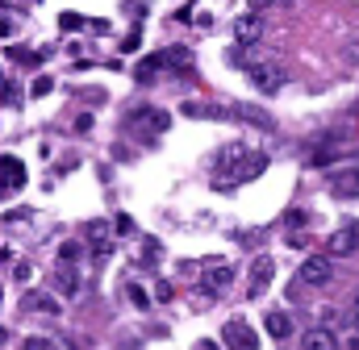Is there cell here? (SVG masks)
Instances as JSON below:
<instances>
[{"label": "cell", "mask_w": 359, "mask_h": 350, "mask_svg": "<svg viewBox=\"0 0 359 350\" xmlns=\"http://www.w3.org/2000/svg\"><path fill=\"white\" fill-rule=\"evenodd\" d=\"M130 125H134L142 138H163V134H168V125H172V113H168V108H151V104H147V108H138V113L130 117Z\"/></svg>", "instance_id": "6da1fadb"}, {"label": "cell", "mask_w": 359, "mask_h": 350, "mask_svg": "<svg viewBox=\"0 0 359 350\" xmlns=\"http://www.w3.org/2000/svg\"><path fill=\"white\" fill-rule=\"evenodd\" d=\"M330 279H334L330 255H309V259L301 262V284H309V288H322V284H330Z\"/></svg>", "instance_id": "7a4b0ae2"}, {"label": "cell", "mask_w": 359, "mask_h": 350, "mask_svg": "<svg viewBox=\"0 0 359 350\" xmlns=\"http://www.w3.org/2000/svg\"><path fill=\"white\" fill-rule=\"evenodd\" d=\"M222 338H226V346L230 350H259V338H255V330L247 326V321H226V330H222Z\"/></svg>", "instance_id": "3957f363"}, {"label": "cell", "mask_w": 359, "mask_h": 350, "mask_svg": "<svg viewBox=\"0 0 359 350\" xmlns=\"http://www.w3.org/2000/svg\"><path fill=\"white\" fill-rule=\"evenodd\" d=\"M234 38H238L243 46H255V42L264 38V13H255V8L243 13V17L234 21Z\"/></svg>", "instance_id": "277c9868"}, {"label": "cell", "mask_w": 359, "mask_h": 350, "mask_svg": "<svg viewBox=\"0 0 359 350\" xmlns=\"http://www.w3.org/2000/svg\"><path fill=\"white\" fill-rule=\"evenodd\" d=\"M264 172H268V155H243V159L230 167V179H234V183H251V179H259Z\"/></svg>", "instance_id": "5b68a950"}, {"label": "cell", "mask_w": 359, "mask_h": 350, "mask_svg": "<svg viewBox=\"0 0 359 350\" xmlns=\"http://www.w3.org/2000/svg\"><path fill=\"white\" fill-rule=\"evenodd\" d=\"M251 84L259 88L264 96H271V92L284 88V71H280L276 63H255V67H251Z\"/></svg>", "instance_id": "8992f818"}, {"label": "cell", "mask_w": 359, "mask_h": 350, "mask_svg": "<svg viewBox=\"0 0 359 350\" xmlns=\"http://www.w3.org/2000/svg\"><path fill=\"white\" fill-rule=\"evenodd\" d=\"M230 284H234V267H226V262H217V267H209V271L201 275V288H205L209 296L230 292Z\"/></svg>", "instance_id": "52a82bcc"}, {"label": "cell", "mask_w": 359, "mask_h": 350, "mask_svg": "<svg viewBox=\"0 0 359 350\" xmlns=\"http://www.w3.org/2000/svg\"><path fill=\"white\" fill-rule=\"evenodd\" d=\"M271 275H276V262H271L268 255H259V259L251 262V284H247V292H251V296H264L271 288Z\"/></svg>", "instance_id": "ba28073f"}, {"label": "cell", "mask_w": 359, "mask_h": 350, "mask_svg": "<svg viewBox=\"0 0 359 350\" xmlns=\"http://www.w3.org/2000/svg\"><path fill=\"white\" fill-rule=\"evenodd\" d=\"M21 183H25V163L13 159V155H4L0 159V196L13 192V188H21Z\"/></svg>", "instance_id": "9c48e42d"}, {"label": "cell", "mask_w": 359, "mask_h": 350, "mask_svg": "<svg viewBox=\"0 0 359 350\" xmlns=\"http://www.w3.org/2000/svg\"><path fill=\"white\" fill-rule=\"evenodd\" d=\"M184 117H192V121H230V117H234V108H217V104L188 100V104H184Z\"/></svg>", "instance_id": "30bf717a"}, {"label": "cell", "mask_w": 359, "mask_h": 350, "mask_svg": "<svg viewBox=\"0 0 359 350\" xmlns=\"http://www.w3.org/2000/svg\"><path fill=\"white\" fill-rule=\"evenodd\" d=\"M330 196H339V200H355L359 196V172L330 175Z\"/></svg>", "instance_id": "8fae6325"}, {"label": "cell", "mask_w": 359, "mask_h": 350, "mask_svg": "<svg viewBox=\"0 0 359 350\" xmlns=\"http://www.w3.org/2000/svg\"><path fill=\"white\" fill-rule=\"evenodd\" d=\"M355 251H359L355 225H343V230H334V234H330V255H355Z\"/></svg>", "instance_id": "7c38bea8"}, {"label": "cell", "mask_w": 359, "mask_h": 350, "mask_svg": "<svg viewBox=\"0 0 359 350\" xmlns=\"http://www.w3.org/2000/svg\"><path fill=\"white\" fill-rule=\"evenodd\" d=\"M88 238H92V259H109L113 255V242H109V225L104 221H92Z\"/></svg>", "instance_id": "4fadbf2b"}, {"label": "cell", "mask_w": 359, "mask_h": 350, "mask_svg": "<svg viewBox=\"0 0 359 350\" xmlns=\"http://www.w3.org/2000/svg\"><path fill=\"white\" fill-rule=\"evenodd\" d=\"M301 350H339V338H334V330L318 326V330H309V334H305V346H301Z\"/></svg>", "instance_id": "5bb4252c"}, {"label": "cell", "mask_w": 359, "mask_h": 350, "mask_svg": "<svg viewBox=\"0 0 359 350\" xmlns=\"http://www.w3.org/2000/svg\"><path fill=\"white\" fill-rule=\"evenodd\" d=\"M55 288H59L63 296H76V292H80V271H76L72 262H59V275H55Z\"/></svg>", "instance_id": "9a60e30c"}, {"label": "cell", "mask_w": 359, "mask_h": 350, "mask_svg": "<svg viewBox=\"0 0 359 350\" xmlns=\"http://www.w3.org/2000/svg\"><path fill=\"white\" fill-rule=\"evenodd\" d=\"M21 309L25 313H59V304H55V296H46V292H25V300H21Z\"/></svg>", "instance_id": "2e32d148"}, {"label": "cell", "mask_w": 359, "mask_h": 350, "mask_svg": "<svg viewBox=\"0 0 359 350\" xmlns=\"http://www.w3.org/2000/svg\"><path fill=\"white\" fill-rule=\"evenodd\" d=\"M264 330H268L271 338H288V334H292V317L280 313V309H271L268 317H264Z\"/></svg>", "instance_id": "e0dca14e"}, {"label": "cell", "mask_w": 359, "mask_h": 350, "mask_svg": "<svg viewBox=\"0 0 359 350\" xmlns=\"http://www.w3.org/2000/svg\"><path fill=\"white\" fill-rule=\"evenodd\" d=\"M163 67H172V55H151V59H142L138 63V71H134V80H155V71H163Z\"/></svg>", "instance_id": "ac0fdd59"}, {"label": "cell", "mask_w": 359, "mask_h": 350, "mask_svg": "<svg viewBox=\"0 0 359 350\" xmlns=\"http://www.w3.org/2000/svg\"><path fill=\"white\" fill-rule=\"evenodd\" d=\"M234 117H238V121H251V125H264V130L271 125L268 113H259V108H251V104H234Z\"/></svg>", "instance_id": "d6986e66"}, {"label": "cell", "mask_w": 359, "mask_h": 350, "mask_svg": "<svg viewBox=\"0 0 359 350\" xmlns=\"http://www.w3.org/2000/svg\"><path fill=\"white\" fill-rule=\"evenodd\" d=\"M17 100H21V92L8 84V76L0 71V104H17Z\"/></svg>", "instance_id": "ffe728a7"}, {"label": "cell", "mask_w": 359, "mask_h": 350, "mask_svg": "<svg viewBox=\"0 0 359 350\" xmlns=\"http://www.w3.org/2000/svg\"><path fill=\"white\" fill-rule=\"evenodd\" d=\"M84 25H88V21H84L80 13H63V17H59V29H84Z\"/></svg>", "instance_id": "44dd1931"}, {"label": "cell", "mask_w": 359, "mask_h": 350, "mask_svg": "<svg viewBox=\"0 0 359 350\" xmlns=\"http://www.w3.org/2000/svg\"><path fill=\"white\" fill-rule=\"evenodd\" d=\"M50 88H55V80H50V76H38V80H34V88H29V96H46Z\"/></svg>", "instance_id": "7402d4cb"}, {"label": "cell", "mask_w": 359, "mask_h": 350, "mask_svg": "<svg viewBox=\"0 0 359 350\" xmlns=\"http://www.w3.org/2000/svg\"><path fill=\"white\" fill-rule=\"evenodd\" d=\"M138 46H142V34H138V29H130V34H126V42H121V50H126V55H134Z\"/></svg>", "instance_id": "603a6c76"}, {"label": "cell", "mask_w": 359, "mask_h": 350, "mask_svg": "<svg viewBox=\"0 0 359 350\" xmlns=\"http://www.w3.org/2000/svg\"><path fill=\"white\" fill-rule=\"evenodd\" d=\"M8 55H13L17 63H38V55H34V50H21V46H8Z\"/></svg>", "instance_id": "cb8c5ba5"}, {"label": "cell", "mask_w": 359, "mask_h": 350, "mask_svg": "<svg viewBox=\"0 0 359 350\" xmlns=\"http://www.w3.org/2000/svg\"><path fill=\"white\" fill-rule=\"evenodd\" d=\"M76 259H80V246H76V242H67V246L59 251V262H76Z\"/></svg>", "instance_id": "d4e9b609"}, {"label": "cell", "mask_w": 359, "mask_h": 350, "mask_svg": "<svg viewBox=\"0 0 359 350\" xmlns=\"http://www.w3.org/2000/svg\"><path fill=\"white\" fill-rule=\"evenodd\" d=\"M113 230H117V234H134V217H126V213H121V217L113 221Z\"/></svg>", "instance_id": "484cf974"}, {"label": "cell", "mask_w": 359, "mask_h": 350, "mask_svg": "<svg viewBox=\"0 0 359 350\" xmlns=\"http://www.w3.org/2000/svg\"><path fill=\"white\" fill-rule=\"evenodd\" d=\"M126 292H130V300H134V304H138V309H142V304H147V292H142V288H138V284H130V288H126Z\"/></svg>", "instance_id": "4316f807"}, {"label": "cell", "mask_w": 359, "mask_h": 350, "mask_svg": "<svg viewBox=\"0 0 359 350\" xmlns=\"http://www.w3.org/2000/svg\"><path fill=\"white\" fill-rule=\"evenodd\" d=\"M17 279L29 284V279H34V267H29V262H17Z\"/></svg>", "instance_id": "83f0119b"}, {"label": "cell", "mask_w": 359, "mask_h": 350, "mask_svg": "<svg viewBox=\"0 0 359 350\" xmlns=\"http://www.w3.org/2000/svg\"><path fill=\"white\" fill-rule=\"evenodd\" d=\"M271 4H288V0H251V8H255V13H264V8H271Z\"/></svg>", "instance_id": "f1b7e54d"}, {"label": "cell", "mask_w": 359, "mask_h": 350, "mask_svg": "<svg viewBox=\"0 0 359 350\" xmlns=\"http://www.w3.org/2000/svg\"><path fill=\"white\" fill-rule=\"evenodd\" d=\"M0 38H13V21L8 17H0Z\"/></svg>", "instance_id": "f546056e"}, {"label": "cell", "mask_w": 359, "mask_h": 350, "mask_svg": "<svg viewBox=\"0 0 359 350\" xmlns=\"http://www.w3.org/2000/svg\"><path fill=\"white\" fill-rule=\"evenodd\" d=\"M196 350H222L217 342H196Z\"/></svg>", "instance_id": "4dcf8cb0"}, {"label": "cell", "mask_w": 359, "mask_h": 350, "mask_svg": "<svg viewBox=\"0 0 359 350\" xmlns=\"http://www.w3.org/2000/svg\"><path fill=\"white\" fill-rule=\"evenodd\" d=\"M351 317H359V292H355V300H351Z\"/></svg>", "instance_id": "1f68e13d"}, {"label": "cell", "mask_w": 359, "mask_h": 350, "mask_svg": "<svg viewBox=\"0 0 359 350\" xmlns=\"http://www.w3.org/2000/svg\"><path fill=\"white\" fill-rule=\"evenodd\" d=\"M347 350H359V334H355V342H347Z\"/></svg>", "instance_id": "d6a6232c"}, {"label": "cell", "mask_w": 359, "mask_h": 350, "mask_svg": "<svg viewBox=\"0 0 359 350\" xmlns=\"http://www.w3.org/2000/svg\"><path fill=\"white\" fill-rule=\"evenodd\" d=\"M351 326H355V334H359V317H351Z\"/></svg>", "instance_id": "836d02e7"}, {"label": "cell", "mask_w": 359, "mask_h": 350, "mask_svg": "<svg viewBox=\"0 0 359 350\" xmlns=\"http://www.w3.org/2000/svg\"><path fill=\"white\" fill-rule=\"evenodd\" d=\"M4 338H8V334H4V330H0V346H4Z\"/></svg>", "instance_id": "e575fe53"}, {"label": "cell", "mask_w": 359, "mask_h": 350, "mask_svg": "<svg viewBox=\"0 0 359 350\" xmlns=\"http://www.w3.org/2000/svg\"><path fill=\"white\" fill-rule=\"evenodd\" d=\"M355 234H359V221H355Z\"/></svg>", "instance_id": "d590c367"}, {"label": "cell", "mask_w": 359, "mask_h": 350, "mask_svg": "<svg viewBox=\"0 0 359 350\" xmlns=\"http://www.w3.org/2000/svg\"><path fill=\"white\" fill-rule=\"evenodd\" d=\"M0 296H4V292H0Z\"/></svg>", "instance_id": "8d00e7d4"}]
</instances>
